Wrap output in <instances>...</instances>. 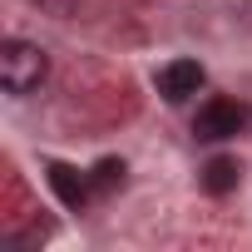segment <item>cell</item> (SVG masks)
Instances as JSON below:
<instances>
[{
	"label": "cell",
	"instance_id": "cell-1",
	"mask_svg": "<svg viewBox=\"0 0 252 252\" xmlns=\"http://www.w3.org/2000/svg\"><path fill=\"white\" fill-rule=\"evenodd\" d=\"M50 74V55L30 40H5L0 45V84H5L10 94H30L40 89Z\"/></svg>",
	"mask_w": 252,
	"mask_h": 252
},
{
	"label": "cell",
	"instance_id": "cell-2",
	"mask_svg": "<svg viewBox=\"0 0 252 252\" xmlns=\"http://www.w3.org/2000/svg\"><path fill=\"white\" fill-rule=\"evenodd\" d=\"M242 124H247V114H242V104H232V99H208L203 109H198V119H193V134L198 139H208V144H222V139H237L242 134Z\"/></svg>",
	"mask_w": 252,
	"mask_h": 252
},
{
	"label": "cell",
	"instance_id": "cell-3",
	"mask_svg": "<svg viewBox=\"0 0 252 252\" xmlns=\"http://www.w3.org/2000/svg\"><path fill=\"white\" fill-rule=\"evenodd\" d=\"M154 84H158V94H163L168 104H183L188 94L203 89V64H198V60H173V64H163V69L154 74Z\"/></svg>",
	"mask_w": 252,
	"mask_h": 252
},
{
	"label": "cell",
	"instance_id": "cell-4",
	"mask_svg": "<svg viewBox=\"0 0 252 252\" xmlns=\"http://www.w3.org/2000/svg\"><path fill=\"white\" fill-rule=\"evenodd\" d=\"M45 178H50V188H55V198H60L64 208H74V213H79V208L89 203V188H94V183H89L79 168H69V163H60V158H55V163L45 168Z\"/></svg>",
	"mask_w": 252,
	"mask_h": 252
},
{
	"label": "cell",
	"instance_id": "cell-5",
	"mask_svg": "<svg viewBox=\"0 0 252 252\" xmlns=\"http://www.w3.org/2000/svg\"><path fill=\"white\" fill-rule=\"evenodd\" d=\"M237 178H242V163L237 158H208V168H203V188L208 193H232Z\"/></svg>",
	"mask_w": 252,
	"mask_h": 252
},
{
	"label": "cell",
	"instance_id": "cell-6",
	"mask_svg": "<svg viewBox=\"0 0 252 252\" xmlns=\"http://www.w3.org/2000/svg\"><path fill=\"white\" fill-rule=\"evenodd\" d=\"M124 158H99L94 168H89V183L99 188V193H114V188H124Z\"/></svg>",
	"mask_w": 252,
	"mask_h": 252
},
{
	"label": "cell",
	"instance_id": "cell-7",
	"mask_svg": "<svg viewBox=\"0 0 252 252\" xmlns=\"http://www.w3.org/2000/svg\"><path fill=\"white\" fill-rule=\"evenodd\" d=\"M40 5H50V10H60V15H64V10H74V0H40Z\"/></svg>",
	"mask_w": 252,
	"mask_h": 252
}]
</instances>
